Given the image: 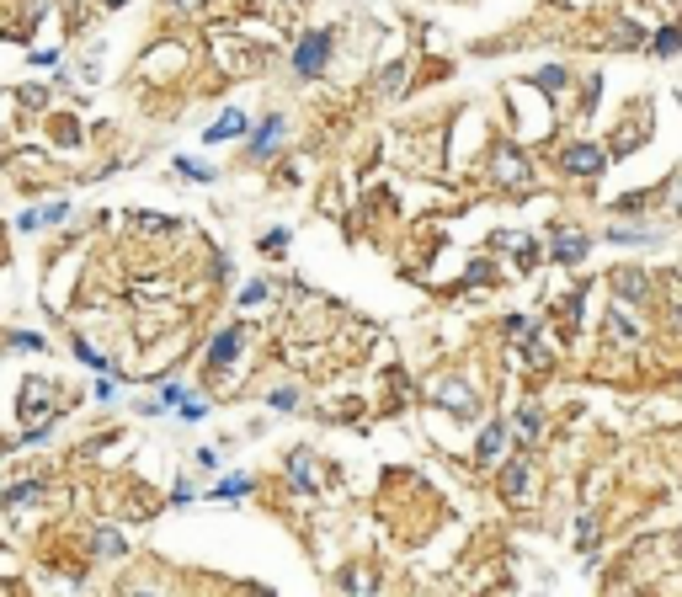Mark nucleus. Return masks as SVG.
Here are the masks:
<instances>
[{"mask_svg": "<svg viewBox=\"0 0 682 597\" xmlns=\"http://www.w3.org/2000/svg\"><path fill=\"white\" fill-rule=\"evenodd\" d=\"M608 288H614V304H624V310H651L656 304V278L646 267H614Z\"/></svg>", "mask_w": 682, "mask_h": 597, "instance_id": "1", "label": "nucleus"}, {"mask_svg": "<svg viewBox=\"0 0 682 597\" xmlns=\"http://www.w3.org/2000/svg\"><path fill=\"white\" fill-rule=\"evenodd\" d=\"M560 171H566V176H582V182H598V176L608 171V149L592 144V139H576V144L560 149Z\"/></svg>", "mask_w": 682, "mask_h": 597, "instance_id": "2", "label": "nucleus"}, {"mask_svg": "<svg viewBox=\"0 0 682 597\" xmlns=\"http://www.w3.org/2000/svg\"><path fill=\"white\" fill-rule=\"evenodd\" d=\"M491 176H496L501 187H512V192H528V187H534V165H528V155H523L518 144H501V149H496Z\"/></svg>", "mask_w": 682, "mask_h": 597, "instance_id": "3", "label": "nucleus"}, {"mask_svg": "<svg viewBox=\"0 0 682 597\" xmlns=\"http://www.w3.org/2000/svg\"><path fill=\"white\" fill-rule=\"evenodd\" d=\"M544 256H550V262H560V267H582V262L592 256V235H587V230H571V224H560V230L550 235Z\"/></svg>", "mask_w": 682, "mask_h": 597, "instance_id": "4", "label": "nucleus"}, {"mask_svg": "<svg viewBox=\"0 0 682 597\" xmlns=\"http://www.w3.org/2000/svg\"><path fill=\"white\" fill-rule=\"evenodd\" d=\"M325 59H331V32H325V27L304 32L299 48H293V69H299V80H315V75L325 69Z\"/></svg>", "mask_w": 682, "mask_h": 597, "instance_id": "5", "label": "nucleus"}, {"mask_svg": "<svg viewBox=\"0 0 682 597\" xmlns=\"http://www.w3.org/2000/svg\"><path fill=\"white\" fill-rule=\"evenodd\" d=\"M603 336H608L614 347H640V342H646V326L635 320V310L608 304V315H603Z\"/></svg>", "mask_w": 682, "mask_h": 597, "instance_id": "6", "label": "nucleus"}, {"mask_svg": "<svg viewBox=\"0 0 682 597\" xmlns=\"http://www.w3.org/2000/svg\"><path fill=\"white\" fill-rule=\"evenodd\" d=\"M501 470V496L507 502H528L534 496V459L528 454H512L507 464H496Z\"/></svg>", "mask_w": 682, "mask_h": 597, "instance_id": "7", "label": "nucleus"}, {"mask_svg": "<svg viewBox=\"0 0 682 597\" xmlns=\"http://www.w3.org/2000/svg\"><path fill=\"white\" fill-rule=\"evenodd\" d=\"M432 400H437V406H448V411H453V416H464V422L480 411V395H475L464 379H437V384H432Z\"/></svg>", "mask_w": 682, "mask_h": 597, "instance_id": "8", "label": "nucleus"}, {"mask_svg": "<svg viewBox=\"0 0 682 597\" xmlns=\"http://www.w3.org/2000/svg\"><path fill=\"white\" fill-rule=\"evenodd\" d=\"M507 443H512V422H485L480 427V443H475V464L480 470H496L501 454H507Z\"/></svg>", "mask_w": 682, "mask_h": 597, "instance_id": "9", "label": "nucleus"}, {"mask_svg": "<svg viewBox=\"0 0 682 597\" xmlns=\"http://www.w3.org/2000/svg\"><path fill=\"white\" fill-rule=\"evenodd\" d=\"M603 240L608 246H662V230L656 224H635V219H614L603 230Z\"/></svg>", "mask_w": 682, "mask_h": 597, "instance_id": "10", "label": "nucleus"}, {"mask_svg": "<svg viewBox=\"0 0 682 597\" xmlns=\"http://www.w3.org/2000/svg\"><path fill=\"white\" fill-rule=\"evenodd\" d=\"M512 438H518L523 448H534V443L544 438V406H534V400H528V406L512 416Z\"/></svg>", "mask_w": 682, "mask_h": 597, "instance_id": "11", "label": "nucleus"}, {"mask_svg": "<svg viewBox=\"0 0 682 597\" xmlns=\"http://www.w3.org/2000/svg\"><path fill=\"white\" fill-rule=\"evenodd\" d=\"M283 133H288V123H283V117L272 112V117H267V123H261V128L251 133V155H256V160H267V155H272V149L283 144Z\"/></svg>", "mask_w": 682, "mask_h": 597, "instance_id": "12", "label": "nucleus"}, {"mask_svg": "<svg viewBox=\"0 0 682 597\" xmlns=\"http://www.w3.org/2000/svg\"><path fill=\"white\" fill-rule=\"evenodd\" d=\"M646 48H651L656 59H678V53H682V21H667V27H656V32L646 37Z\"/></svg>", "mask_w": 682, "mask_h": 597, "instance_id": "13", "label": "nucleus"}, {"mask_svg": "<svg viewBox=\"0 0 682 597\" xmlns=\"http://www.w3.org/2000/svg\"><path fill=\"white\" fill-rule=\"evenodd\" d=\"M235 352H240V331L229 326V331H219V336H213V347H208V374H213V368H229V363H235Z\"/></svg>", "mask_w": 682, "mask_h": 597, "instance_id": "14", "label": "nucleus"}, {"mask_svg": "<svg viewBox=\"0 0 682 597\" xmlns=\"http://www.w3.org/2000/svg\"><path fill=\"white\" fill-rule=\"evenodd\" d=\"M240 133H245V112H219L213 128H203L208 144H224V139H240Z\"/></svg>", "mask_w": 682, "mask_h": 597, "instance_id": "15", "label": "nucleus"}, {"mask_svg": "<svg viewBox=\"0 0 682 597\" xmlns=\"http://www.w3.org/2000/svg\"><path fill=\"white\" fill-rule=\"evenodd\" d=\"M534 85H539L544 96H560V91L571 85V69H566V64H544V69L534 75Z\"/></svg>", "mask_w": 682, "mask_h": 597, "instance_id": "16", "label": "nucleus"}, {"mask_svg": "<svg viewBox=\"0 0 682 597\" xmlns=\"http://www.w3.org/2000/svg\"><path fill=\"white\" fill-rule=\"evenodd\" d=\"M523 358H528L534 368H550V363H555V352H550L544 331H528V336H523Z\"/></svg>", "mask_w": 682, "mask_h": 597, "instance_id": "17", "label": "nucleus"}, {"mask_svg": "<svg viewBox=\"0 0 682 597\" xmlns=\"http://www.w3.org/2000/svg\"><path fill=\"white\" fill-rule=\"evenodd\" d=\"M651 198H656V192H624V198H614V214H619V219H640V214L651 208Z\"/></svg>", "mask_w": 682, "mask_h": 597, "instance_id": "18", "label": "nucleus"}, {"mask_svg": "<svg viewBox=\"0 0 682 597\" xmlns=\"http://www.w3.org/2000/svg\"><path fill=\"white\" fill-rule=\"evenodd\" d=\"M176 171H181V176H187V182H213V176H219V171H213V165H203V160H187V155H181V160H176Z\"/></svg>", "mask_w": 682, "mask_h": 597, "instance_id": "19", "label": "nucleus"}, {"mask_svg": "<svg viewBox=\"0 0 682 597\" xmlns=\"http://www.w3.org/2000/svg\"><path fill=\"white\" fill-rule=\"evenodd\" d=\"M592 539H598V512H582L576 518V550H592Z\"/></svg>", "mask_w": 682, "mask_h": 597, "instance_id": "20", "label": "nucleus"}, {"mask_svg": "<svg viewBox=\"0 0 682 597\" xmlns=\"http://www.w3.org/2000/svg\"><path fill=\"white\" fill-rule=\"evenodd\" d=\"M288 475H293L299 491H309V486H315V480H309V454H293V459H288Z\"/></svg>", "mask_w": 682, "mask_h": 597, "instance_id": "21", "label": "nucleus"}, {"mask_svg": "<svg viewBox=\"0 0 682 597\" xmlns=\"http://www.w3.org/2000/svg\"><path fill=\"white\" fill-rule=\"evenodd\" d=\"M245 491H251V475H229V480L213 486V496H224V502H229V496H245Z\"/></svg>", "mask_w": 682, "mask_h": 597, "instance_id": "22", "label": "nucleus"}, {"mask_svg": "<svg viewBox=\"0 0 682 597\" xmlns=\"http://www.w3.org/2000/svg\"><path fill=\"white\" fill-rule=\"evenodd\" d=\"M37 491H43V486H37V480H27V486H11V491H5L0 502H5V507H27V502H32Z\"/></svg>", "mask_w": 682, "mask_h": 597, "instance_id": "23", "label": "nucleus"}, {"mask_svg": "<svg viewBox=\"0 0 682 597\" xmlns=\"http://www.w3.org/2000/svg\"><path fill=\"white\" fill-rule=\"evenodd\" d=\"M614 37H619V48H640V43H646V32H640L635 21H619V32H614Z\"/></svg>", "mask_w": 682, "mask_h": 597, "instance_id": "24", "label": "nucleus"}, {"mask_svg": "<svg viewBox=\"0 0 682 597\" xmlns=\"http://www.w3.org/2000/svg\"><path fill=\"white\" fill-rule=\"evenodd\" d=\"M582 315H587V288L566 294V320H576V326H582Z\"/></svg>", "mask_w": 682, "mask_h": 597, "instance_id": "25", "label": "nucleus"}, {"mask_svg": "<svg viewBox=\"0 0 682 597\" xmlns=\"http://www.w3.org/2000/svg\"><path fill=\"white\" fill-rule=\"evenodd\" d=\"M384 91H389V96L405 91V64H389V69H384Z\"/></svg>", "mask_w": 682, "mask_h": 597, "instance_id": "26", "label": "nucleus"}, {"mask_svg": "<svg viewBox=\"0 0 682 597\" xmlns=\"http://www.w3.org/2000/svg\"><path fill=\"white\" fill-rule=\"evenodd\" d=\"M491 278H496V267H491L485 256H480V262H469V272H464V283H491Z\"/></svg>", "mask_w": 682, "mask_h": 597, "instance_id": "27", "label": "nucleus"}, {"mask_svg": "<svg viewBox=\"0 0 682 597\" xmlns=\"http://www.w3.org/2000/svg\"><path fill=\"white\" fill-rule=\"evenodd\" d=\"M64 214H69L64 203H48V208H37L32 219H37V224H64Z\"/></svg>", "mask_w": 682, "mask_h": 597, "instance_id": "28", "label": "nucleus"}, {"mask_svg": "<svg viewBox=\"0 0 682 597\" xmlns=\"http://www.w3.org/2000/svg\"><path fill=\"white\" fill-rule=\"evenodd\" d=\"M11 347H21V352H43L48 342H43V336H32V331H16V336H11Z\"/></svg>", "mask_w": 682, "mask_h": 597, "instance_id": "29", "label": "nucleus"}, {"mask_svg": "<svg viewBox=\"0 0 682 597\" xmlns=\"http://www.w3.org/2000/svg\"><path fill=\"white\" fill-rule=\"evenodd\" d=\"M272 406H277V411H293V406H299V390H293V384L272 390Z\"/></svg>", "mask_w": 682, "mask_h": 597, "instance_id": "30", "label": "nucleus"}, {"mask_svg": "<svg viewBox=\"0 0 682 597\" xmlns=\"http://www.w3.org/2000/svg\"><path fill=\"white\" fill-rule=\"evenodd\" d=\"M261 299H267V283H245V288H240V304H245V310L261 304Z\"/></svg>", "mask_w": 682, "mask_h": 597, "instance_id": "31", "label": "nucleus"}, {"mask_svg": "<svg viewBox=\"0 0 682 597\" xmlns=\"http://www.w3.org/2000/svg\"><path fill=\"white\" fill-rule=\"evenodd\" d=\"M501 331H507V336H528L534 326H528V315H507V320H501Z\"/></svg>", "mask_w": 682, "mask_h": 597, "instance_id": "32", "label": "nucleus"}, {"mask_svg": "<svg viewBox=\"0 0 682 597\" xmlns=\"http://www.w3.org/2000/svg\"><path fill=\"white\" fill-rule=\"evenodd\" d=\"M187 395H181V384H160V395H155V406H181Z\"/></svg>", "mask_w": 682, "mask_h": 597, "instance_id": "33", "label": "nucleus"}, {"mask_svg": "<svg viewBox=\"0 0 682 597\" xmlns=\"http://www.w3.org/2000/svg\"><path fill=\"white\" fill-rule=\"evenodd\" d=\"M75 358H80V363H91V368H107V358H101V352H96V347H85V342H80V347H75Z\"/></svg>", "mask_w": 682, "mask_h": 597, "instance_id": "34", "label": "nucleus"}, {"mask_svg": "<svg viewBox=\"0 0 682 597\" xmlns=\"http://www.w3.org/2000/svg\"><path fill=\"white\" fill-rule=\"evenodd\" d=\"M347 582H352V593H357V597H373V577H363V571H352Z\"/></svg>", "mask_w": 682, "mask_h": 597, "instance_id": "35", "label": "nucleus"}, {"mask_svg": "<svg viewBox=\"0 0 682 597\" xmlns=\"http://www.w3.org/2000/svg\"><path fill=\"white\" fill-rule=\"evenodd\" d=\"M144 230H176V219H160V214H139Z\"/></svg>", "mask_w": 682, "mask_h": 597, "instance_id": "36", "label": "nucleus"}, {"mask_svg": "<svg viewBox=\"0 0 682 597\" xmlns=\"http://www.w3.org/2000/svg\"><path fill=\"white\" fill-rule=\"evenodd\" d=\"M261 246H267V251H283V246H288V230H267Z\"/></svg>", "mask_w": 682, "mask_h": 597, "instance_id": "37", "label": "nucleus"}, {"mask_svg": "<svg viewBox=\"0 0 682 597\" xmlns=\"http://www.w3.org/2000/svg\"><path fill=\"white\" fill-rule=\"evenodd\" d=\"M672 219L682 224V171L672 176Z\"/></svg>", "mask_w": 682, "mask_h": 597, "instance_id": "38", "label": "nucleus"}, {"mask_svg": "<svg viewBox=\"0 0 682 597\" xmlns=\"http://www.w3.org/2000/svg\"><path fill=\"white\" fill-rule=\"evenodd\" d=\"M96 550H101V555H117V550H123V539H117V534H101V539H96Z\"/></svg>", "mask_w": 682, "mask_h": 597, "instance_id": "39", "label": "nucleus"}, {"mask_svg": "<svg viewBox=\"0 0 682 597\" xmlns=\"http://www.w3.org/2000/svg\"><path fill=\"white\" fill-rule=\"evenodd\" d=\"M176 5H181V11H197V5H203V0H176Z\"/></svg>", "mask_w": 682, "mask_h": 597, "instance_id": "40", "label": "nucleus"}, {"mask_svg": "<svg viewBox=\"0 0 682 597\" xmlns=\"http://www.w3.org/2000/svg\"><path fill=\"white\" fill-rule=\"evenodd\" d=\"M107 5H128V0H107Z\"/></svg>", "mask_w": 682, "mask_h": 597, "instance_id": "41", "label": "nucleus"}, {"mask_svg": "<svg viewBox=\"0 0 682 597\" xmlns=\"http://www.w3.org/2000/svg\"><path fill=\"white\" fill-rule=\"evenodd\" d=\"M133 597H155V593H133Z\"/></svg>", "mask_w": 682, "mask_h": 597, "instance_id": "42", "label": "nucleus"}, {"mask_svg": "<svg viewBox=\"0 0 682 597\" xmlns=\"http://www.w3.org/2000/svg\"><path fill=\"white\" fill-rule=\"evenodd\" d=\"M635 597H646V593H635Z\"/></svg>", "mask_w": 682, "mask_h": 597, "instance_id": "43", "label": "nucleus"}]
</instances>
